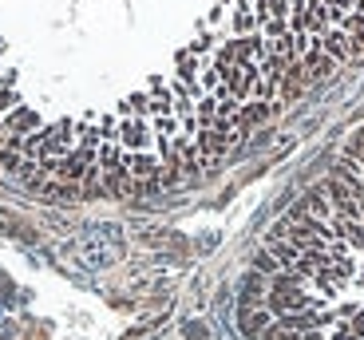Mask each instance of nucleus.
<instances>
[{"instance_id":"f03ea898","label":"nucleus","mask_w":364,"mask_h":340,"mask_svg":"<svg viewBox=\"0 0 364 340\" xmlns=\"http://www.w3.org/2000/svg\"><path fill=\"white\" fill-rule=\"evenodd\" d=\"M242 329L250 340H364V127L262 241Z\"/></svg>"},{"instance_id":"f257e3e1","label":"nucleus","mask_w":364,"mask_h":340,"mask_svg":"<svg viewBox=\"0 0 364 340\" xmlns=\"http://www.w3.org/2000/svg\"><path fill=\"white\" fill-rule=\"evenodd\" d=\"M364 60V0H0V166L143 194L234 155Z\"/></svg>"}]
</instances>
